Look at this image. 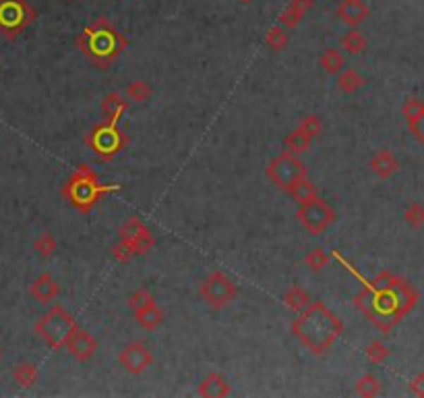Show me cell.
<instances>
[{
  "mask_svg": "<svg viewBox=\"0 0 424 398\" xmlns=\"http://www.w3.org/2000/svg\"><path fill=\"white\" fill-rule=\"evenodd\" d=\"M37 13L28 0H0V35L17 40L35 21Z\"/></svg>",
  "mask_w": 424,
  "mask_h": 398,
  "instance_id": "cell-8",
  "label": "cell"
},
{
  "mask_svg": "<svg viewBox=\"0 0 424 398\" xmlns=\"http://www.w3.org/2000/svg\"><path fill=\"white\" fill-rule=\"evenodd\" d=\"M238 2H243V4H248V2H253V0H238Z\"/></svg>",
  "mask_w": 424,
  "mask_h": 398,
  "instance_id": "cell-41",
  "label": "cell"
},
{
  "mask_svg": "<svg viewBox=\"0 0 424 398\" xmlns=\"http://www.w3.org/2000/svg\"><path fill=\"white\" fill-rule=\"evenodd\" d=\"M292 334L306 351L321 357L344 334V322L323 301H310L292 322Z\"/></svg>",
  "mask_w": 424,
  "mask_h": 398,
  "instance_id": "cell-2",
  "label": "cell"
},
{
  "mask_svg": "<svg viewBox=\"0 0 424 398\" xmlns=\"http://www.w3.org/2000/svg\"><path fill=\"white\" fill-rule=\"evenodd\" d=\"M85 146L104 162H110L128 146V135L122 131L121 124L102 121L85 135Z\"/></svg>",
  "mask_w": 424,
  "mask_h": 398,
  "instance_id": "cell-6",
  "label": "cell"
},
{
  "mask_svg": "<svg viewBox=\"0 0 424 398\" xmlns=\"http://www.w3.org/2000/svg\"><path fill=\"white\" fill-rule=\"evenodd\" d=\"M281 301H284V305L288 307L290 311H294V313H301L304 307L310 305V295L304 291L303 286H292V288H288L284 295H281Z\"/></svg>",
  "mask_w": 424,
  "mask_h": 398,
  "instance_id": "cell-24",
  "label": "cell"
},
{
  "mask_svg": "<svg viewBox=\"0 0 424 398\" xmlns=\"http://www.w3.org/2000/svg\"><path fill=\"white\" fill-rule=\"evenodd\" d=\"M77 328H79L77 320L62 305H54L52 309H48L33 326L35 334L52 351H62L66 346V340Z\"/></svg>",
  "mask_w": 424,
  "mask_h": 398,
  "instance_id": "cell-5",
  "label": "cell"
},
{
  "mask_svg": "<svg viewBox=\"0 0 424 398\" xmlns=\"http://www.w3.org/2000/svg\"><path fill=\"white\" fill-rule=\"evenodd\" d=\"M310 137L304 133L303 129H294V131H290L288 135H286V139H284V148L288 150L290 153H296V156H301V153L308 152V148H310Z\"/></svg>",
  "mask_w": 424,
  "mask_h": 398,
  "instance_id": "cell-26",
  "label": "cell"
},
{
  "mask_svg": "<svg viewBox=\"0 0 424 398\" xmlns=\"http://www.w3.org/2000/svg\"><path fill=\"white\" fill-rule=\"evenodd\" d=\"M135 315V322L143 328V330H157L159 326H162V322H164V311H162V307L157 305V301L153 303V305L145 307V309H141V311H135L133 313Z\"/></svg>",
  "mask_w": 424,
  "mask_h": 398,
  "instance_id": "cell-21",
  "label": "cell"
},
{
  "mask_svg": "<svg viewBox=\"0 0 424 398\" xmlns=\"http://www.w3.org/2000/svg\"><path fill=\"white\" fill-rule=\"evenodd\" d=\"M119 239H126L135 247L137 255H145L155 247V237H153L152 228L139 216H131L124 220V224L119 230Z\"/></svg>",
  "mask_w": 424,
  "mask_h": 398,
  "instance_id": "cell-12",
  "label": "cell"
},
{
  "mask_svg": "<svg viewBox=\"0 0 424 398\" xmlns=\"http://www.w3.org/2000/svg\"><path fill=\"white\" fill-rule=\"evenodd\" d=\"M418 303V291L406 280L383 270L354 297V305L363 311L381 332H389Z\"/></svg>",
  "mask_w": 424,
  "mask_h": 398,
  "instance_id": "cell-1",
  "label": "cell"
},
{
  "mask_svg": "<svg viewBox=\"0 0 424 398\" xmlns=\"http://www.w3.org/2000/svg\"><path fill=\"white\" fill-rule=\"evenodd\" d=\"M33 251L40 255V257H44V259H48V257H52L56 251H59V241H56V237L52 235V233H42V235H37V239L33 241Z\"/></svg>",
  "mask_w": 424,
  "mask_h": 398,
  "instance_id": "cell-31",
  "label": "cell"
},
{
  "mask_svg": "<svg viewBox=\"0 0 424 398\" xmlns=\"http://www.w3.org/2000/svg\"><path fill=\"white\" fill-rule=\"evenodd\" d=\"M341 48H344L348 54L358 57V54L366 52V48H368V40H366V35H364L361 30L350 28V30L344 33V37H341Z\"/></svg>",
  "mask_w": 424,
  "mask_h": 398,
  "instance_id": "cell-22",
  "label": "cell"
},
{
  "mask_svg": "<svg viewBox=\"0 0 424 398\" xmlns=\"http://www.w3.org/2000/svg\"><path fill=\"white\" fill-rule=\"evenodd\" d=\"M110 255L119 264H128V262H133L137 257V251H135V247L131 245L126 239H119V243L112 245V249H110Z\"/></svg>",
  "mask_w": 424,
  "mask_h": 398,
  "instance_id": "cell-34",
  "label": "cell"
},
{
  "mask_svg": "<svg viewBox=\"0 0 424 398\" xmlns=\"http://www.w3.org/2000/svg\"><path fill=\"white\" fill-rule=\"evenodd\" d=\"M298 206L301 204H306V201H310V199H315V197H319V189H317V185L313 183L308 177L303 179V181H298V183L292 187V191L288 193Z\"/></svg>",
  "mask_w": 424,
  "mask_h": 398,
  "instance_id": "cell-28",
  "label": "cell"
},
{
  "mask_svg": "<svg viewBox=\"0 0 424 398\" xmlns=\"http://www.w3.org/2000/svg\"><path fill=\"white\" fill-rule=\"evenodd\" d=\"M153 88L147 83V81H141V79H135V81H131L128 86H126V90H124V95H126V100H133V102H137V104H145L150 98H152Z\"/></svg>",
  "mask_w": 424,
  "mask_h": 398,
  "instance_id": "cell-30",
  "label": "cell"
},
{
  "mask_svg": "<svg viewBox=\"0 0 424 398\" xmlns=\"http://www.w3.org/2000/svg\"><path fill=\"white\" fill-rule=\"evenodd\" d=\"M126 112H128L126 95H122V93L119 92H112L102 100V115H104V121L121 124L122 117H124Z\"/></svg>",
  "mask_w": 424,
  "mask_h": 398,
  "instance_id": "cell-17",
  "label": "cell"
},
{
  "mask_svg": "<svg viewBox=\"0 0 424 398\" xmlns=\"http://www.w3.org/2000/svg\"><path fill=\"white\" fill-rule=\"evenodd\" d=\"M296 218H298V222L303 224L306 233H310L313 237H319L334 226L335 220H337V212L325 199L315 197V199L298 206Z\"/></svg>",
  "mask_w": 424,
  "mask_h": 398,
  "instance_id": "cell-10",
  "label": "cell"
},
{
  "mask_svg": "<svg viewBox=\"0 0 424 398\" xmlns=\"http://www.w3.org/2000/svg\"><path fill=\"white\" fill-rule=\"evenodd\" d=\"M0 357H2V346H0Z\"/></svg>",
  "mask_w": 424,
  "mask_h": 398,
  "instance_id": "cell-42",
  "label": "cell"
},
{
  "mask_svg": "<svg viewBox=\"0 0 424 398\" xmlns=\"http://www.w3.org/2000/svg\"><path fill=\"white\" fill-rule=\"evenodd\" d=\"M155 303V297H153L152 293L147 291V288H139V291H135L131 297H128V301H126V305L128 309L135 313V311H141V309H145V307H150Z\"/></svg>",
  "mask_w": 424,
  "mask_h": 398,
  "instance_id": "cell-36",
  "label": "cell"
},
{
  "mask_svg": "<svg viewBox=\"0 0 424 398\" xmlns=\"http://www.w3.org/2000/svg\"><path fill=\"white\" fill-rule=\"evenodd\" d=\"M410 392H412L414 397L424 398V371L412 377V382H410Z\"/></svg>",
  "mask_w": 424,
  "mask_h": 398,
  "instance_id": "cell-39",
  "label": "cell"
},
{
  "mask_svg": "<svg viewBox=\"0 0 424 398\" xmlns=\"http://www.w3.org/2000/svg\"><path fill=\"white\" fill-rule=\"evenodd\" d=\"M199 295L210 309L219 311L236 301L238 284L230 276L224 274L222 270H213L212 274L199 284Z\"/></svg>",
  "mask_w": 424,
  "mask_h": 398,
  "instance_id": "cell-9",
  "label": "cell"
},
{
  "mask_svg": "<svg viewBox=\"0 0 424 398\" xmlns=\"http://www.w3.org/2000/svg\"><path fill=\"white\" fill-rule=\"evenodd\" d=\"M404 220L410 228H423L424 226V206L420 201H412L404 210Z\"/></svg>",
  "mask_w": 424,
  "mask_h": 398,
  "instance_id": "cell-35",
  "label": "cell"
},
{
  "mask_svg": "<svg viewBox=\"0 0 424 398\" xmlns=\"http://www.w3.org/2000/svg\"><path fill=\"white\" fill-rule=\"evenodd\" d=\"M303 11H298V8H294V6L288 4V6L281 11V15H279V25L286 28V30H294V28H298V25L303 23Z\"/></svg>",
  "mask_w": 424,
  "mask_h": 398,
  "instance_id": "cell-37",
  "label": "cell"
},
{
  "mask_svg": "<svg viewBox=\"0 0 424 398\" xmlns=\"http://www.w3.org/2000/svg\"><path fill=\"white\" fill-rule=\"evenodd\" d=\"M329 262H332V257H329V253H327L323 247H315V249H310V251L304 255V266H306L310 272H315V274L323 272V270L327 268Z\"/></svg>",
  "mask_w": 424,
  "mask_h": 398,
  "instance_id": "cell-29",
  "label": "cell"
},
{
  "mask_svg": "<svg viewBox=\"0 0 424 398\" xmlns=\"http://www.w3.org/2000/svg\"><path fill=\"white\" fill-rule=\"evenodd\" d=\"M354 392H356L358 397L364 398L379 397V394H381V380H379L375 373H364V375H361V377L356 380Z\"/></svg>",
  "mask_w": 424,
  "mask_h": 398,
  "instance_id": "cell-27",
  "label": "cell"
},
{
  "mask_svg": "<svg viewBox=\"0 0 424 398\" xmlns=\"http://www.w3.org/2000/svg\"><path fill=\"white\" fill-rule=\"evenodd\" d=\"M121 185H102L97 172L90 164H79L71 177L62 183L61 193L66 201L81 214H91L93 208L110 193H119Z\"/></svg>",
  "mask_w": 424,
  "mask_h": 398,
  "instance_id": "cell-4",
  "label": "cell"
},
{
  "mask_svg": "<svg viewBox=\"0 0 424 398\" xmlns=\"http://www.w3.org/2000/svg\"><path fill=\"white\" fill-rule=\"evenodd\" d=\"M265 175L275 189L290 193L294 185L308 177V168L296 153H290L286 150V152L277 153L275 158L269 160Z\"/></svg>",
  "mask_w": 424,
  "mask_h": 398,
  "instance_id": "cell-7",
  "label": "cell"
},
{
  "mask_svg": "<svg viewBox=\"0 0 424 398\" xmlns=\"http://www.w3.org/2000/svg\"><path fill=\"white\" fill-rule=\"evenodd\" d=\"M30 295L37 303H42V305L52 303L61 295V284L54 280V276L44 272V274L37 276L30 284Z\"/></svg>",
  "mask_w": 424,
  "mask_h": 398,
  "instance_id": "cell-15",
  "label": "cell"
},
{
  "mask_svg": "<svg viewBox=\"0 0 424 398\" xmlns=\"http://www.w3.org/2000/svg\"><path fill=\"white\" fill-rule=\"evenodd\" d=\"M337 19L348 28H358L370 17V6L366 0H341L335 8Z\"/></svg>",
  "mask_w": 424,
  "mask_h": 398,
  "instance_id": "cell-14",
  "label": "cell"
},
{
  "mask_svg": "<svg viewBox=\"0 0 424 398\" xmlns=\"http://www.w3.org/2000/svg\"><path fill=\"white\" fill-rule=\"evenodd\" d=\"M75 46L99 71H108L122 57L128 42L108 17H97L75 37Z\"/></svg>",
  "mask_w": 424,
  "mask_h": 398,
  "instance_id": "cell-3",
  "label": "cell"
},
{
  "mask_svg": "<svg viewBox=\"0 0 424 398\" xmlns=\"http://www.w3.org/2000/svg\"><path fill=\"white\" fill-rule=\"evenodd\" d=\"M364 355H366V359H368L372 365H381V363H385V361L389 359L392 351H389V346H387L385 342L372 340V342L364 349Z\"/></svg>",
  "mask_w": 424,
  "mask_h": 398,
  "instance_id": "cell-33",
  "label": "cell"
},
{
  "mask_svg": "<svg viewBox=\"0 0 424 398\" xmlns=\"http://www.w3.org/2000/svg\"><path fill=\"white\" fill-rule=\"evenodd\" d=\"M265 44L272 48L273 52H281V50H286L288 44H290L288 30L281 28V25H273L272 30L267 31V35H265Z\"/></svg>",
  "mask_w": 424,
  "mask_h": 398,
  "instance_id": "cell-32",
  "label": "cell"
},
{
  "mask_svg": "<svg viewBox=\"0 0 424 398\" xmlns=\"http://www.w3.org/2000/svg\"><path fill=\"white\" fill-rule=\"evenodd\" d=\"M401 115H404L406 123L410 127V131L416 135L418 129H420V123L424 121V100H420V98L406 100L404 106H401Z\"/></svg>",
  "mask_w": 424,
  "mask_h": 398,
  "instance_id": "cell-19",
  "label": "cell"
},
{
  "mask_svg": "<svg viewBox=\"0 0 424 398\" xmlns=\"http://www.w3.org/2000/svg\"><path fill=\"white\" fill-rule=\"evenodd\" d=\"M370 170L379 179L387 181V179H392L395 172L399 170V160L389 150H379V152L370 158Z\"/></svg>",
  "mask_w": 424,
  "mask_h": 398,
  "instance_id": "cell-18",
  "label": "cell"
},
{
  "mask_svg": "<svg viewBox=\"0 0 424 398\" xmlns=\"http://www.w3.org/2000/svg\"><path fill=\"white\" fill-rule=\"evenodd\" d=\"M230 392H232V386H230L228 377H224L217 371L207 373L197 388V394L203 398H226L230 397Z\"/></svg>",
  "mask_w": 424,
  "mask_h": 398,
  "instance_id": "cell-16",
  "label": "cell"
},
{
  "mask_svg": "<svg viewBox=\"0 0 424 398\" xmlns=\"http://www.w3.org/2000/svg\"><path fill=\"white\" fill-rule=\"evenodd\" d=\"M319 66H321L327 75H337V73L344 71L346 59H344V54H341L337 48H327V50H323L321 57H319Z\"/></svg>",
  "mask_w": 424,
  "mask_h": 398,
  "instance_id": "cell-25",
  "label": "cell"
},
{
  "mask_svg": "<svg viewBox=\"0 0 424 398\" xmlns=\"http://www.w3.org/2000/svg\"><path fill=\"white\" fill-rule=\"evenodd\" d=\"M64 349L71 353V357H73L75 361H79V363H85V361H90L91 357L97 353V349H99V342L91 336L87 330H83V328H77V330L71 334V338L66 340V346H64Z\"/></svg>",
  "mask_w": 424,
  "mask_h": 398,
  "instance_id": "cell-13",
  "label": "cell"
},
{
  "mask_svg": "<svg viewBox=\"0 0 424 398\" xmlns=\"http://www.w3.org/2000/svg\"><path fill=\"white\" fill-rule=\"evenodd\" d=\"M155 357L152 349L143 340H133L126 346H122L119 353V365H121L128 375H141L152 368Z\"/></svg>",
  "mask_w": 424,
  "mask_h": 398,
  "instance_id": "cell-11",
  "label": "cell"
},
{
  "mask_svg": "<svg viewBox=\"0 0 424 398\" xmlns=\"http://www.w3.org/2000/svg\"><path fill=\"white\" fill-rule=\"evenodd\" d=\"M290 6H294V8H298V11H303L304 15L315 6V0H290Z\"/></svg>",
  "mask_w": 424,
  "mask_h": 398,
  "instance_id": "cell-40",
  "label": "cell"
},
{
  "mask_svg": "<svg viewBox=\"0 0 424 398\" xmlns=\"http://www.w3.org/2000/svg\"><path fill=\"white\" fill-rule=\"evenodd\" d=\"M335 77H337V90L341 93H346V95H354L356 92H361L364 88V83H366V79H364L358 71H354V69H344Z\"/></svg>",
  "mask_w": 424,
  "mask_h": 398,
  "instance_id": "cell-20",
  "label": "cell"
},
{
  "mask_svg": "<svg viewBox=\"0 0 424 398\" xmlns=\"http://www.w3.org/2000/svg\"><path fill=\"white\" fill-rule=\"evenodd\" d=\"M13 380L17 382L19 388H31V386H35L37 380H40V369H37V365L28 363V361L17 363V365L13 368Z\"/></svg>",
  "mask_w": 424,
  "mask_h": 398,
  "instance_id": "cell-23",
  "label": "cell"
},
{
  "mask_svg": "<svg viewBox=\"0 0 424 398\" xmlns=\"http://www.w3.org/2000/svg\"><path fill=\"white\" fill-rule=\"evenodd\" d=\"M298 129H303L304 133L310 137V139H315L319 133H321V129H323V123H321V119L317 117V115H308V117H304L301 124H298Z\"/></svg>",
  "mask_w": 424,
  "mask_h": 398,
  "instance_id": "cell-38",
  "label": "cell"
}]
</instances>
